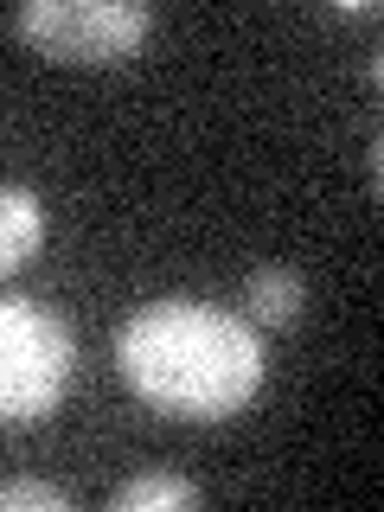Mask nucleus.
I'll list each match as a JSON object with an SVG mask.
<instances>
[{
  "label": "nucleus",
  "mask_w": 384,
  "mask_h": 512,
  "mask_svg": "<svg viewBox=\"0 0 384 512\" xmlns=\"http://www.w3.org/2000/svg\"><path fill=\"white\" fill-rule=\"evenodd\" d=\"M186 506H199V487L180 474H141L109 493V512H186Z\"/></svg>",
  "instance_id": "423d86ee"
},
{
  "label": "nucleus",
  "mask_w": 384,
  "mask_h": 512,
  "mask_svg": "<svg viewBox=\"0 0 384 512\" xmlns=\"http://www.w3.org/2000/svg\"><path fill=\"white\" fill-rule=\"evenodd\" d=\"M116 365L122 384L148 410L180 416V423H224L263 391L269 346L263 327H250L244 314L192 295H167L122 320Z\"/></svg>",
  "instance_id": "f257e3e1"
},
{
  "label": "nucleus",
  "mask_w": 384,
  "mask_h": 512,
  "mask_svg": "<svg viewBox=\"0 0 384 512\" xmlns=\"http://www.w3.org/2000/svg\"><path fill=\"white\" fill-rule=\"evenodd\" d=\"M13 39L58 64H122L148 45V0H26L13 7Z\"/></svg>",
  "instance_id": "7ed1b4c3"
},
{
  "label": "nucleus",
  "mask_w": 384,
  "mask_h": 512,
  "mask_svg": "<svg viewBox=\"0 0 384 512\" xmlns=\"http://www.w3.org/2000/svg\"><path fill=\"white\" fill-rule=\"evenodd\" d=\"M71 365L77 346L64 314L26 295H0V423L20 429L52 416L71 391Z\"/></svg>",
  "instance_id": "f03ea898"
},
{
  "label": "nucleus",
  "mask_w": 384,
  "mask_h": 512,
  "mask_svg": "<svg viewBox=\"0 0 384 512\" xmlns=\"http://www.w3.org/2000/svg\"><path fill=\"white\" fill-rule=\"evenodd\" d=\"M244 320L250 327H295L301 314H308V282L295 276V269H282V263H269V269H250L244 276Z\"/></svg>",
  "instance_id": "39448f33"
},
{
  "label": "nucleus",
  "mask_w": 384,
  "mask_h": 512,
  "mask_svg": "<svg viewBox=\"0 0 384 512\" xmlns=\"http://www.w3.org/2000/svg\"><path fill=\"white\" fill-rule=\"evenodd\" d=\"M39 244H45V205H39V192L0 180V282L20 276L32 256H39Z\"/></svg>",
  "instance_id": "20e7f679"
},
{
  "label": "nucleus",
  "mask_w": 384,
  "mask_h": 512,
  "mask_svg": "<svg viewBox=\"0 0 384 512\" xmlns=\"http://www.w3.org/2000/svg\"><path fill=\"white\" fill-rule=\"evenodd\" d=\"M71 493L52 480H0V512H64Z\"/></svg>",
  "instance_id": "0eeeda50"
}]
</instances>
